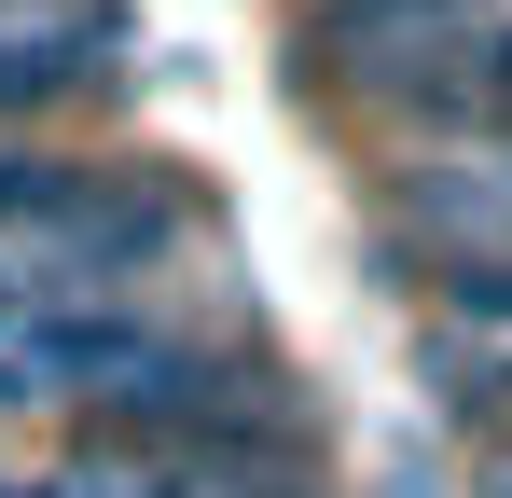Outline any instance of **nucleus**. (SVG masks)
<instances>
[{
	"label": "nucleus",
	"mask_w": 512,
	"mask_h": 498,
	"mask_svg": "<svg viewBox=\"0 0 512 498\" xmlns=\"http://www.w3.org/2000/svg\"><path fill=\"white\" fill-rule=\"evenodd\" d=\"M374 249L429 291L443 263H512V125H457V139H402L374 166Z\"/></svg>",
	"instance_id": "1"
},
{
	"label": "nucleus",
	"mask_w": 512,
	"mask_h": 498,
	"mask_svg": "<svg viewBox=\"0 0 512 498\" xmlns=\"http://www.w3.org/2000/svg\"><path fill=\"white\" fill-rule=\"evenodd\" d=\"M416 374H429V402H443L457 443H512V346H443V332H416Z\"/></svg>",
	"instance_id": "2"
},
{
	"label": "nucleus",
	"mask_w": 512,
	"mask_h": 498,
	"mask_svg": "<svg viewBox=\"0 0 512 498\" xmlns=\"http://www.w3.org/2000/svg\"><path fill=\"white\" fill-rule=\"evenodd\" d=\"M485 498H512V443H485Z\"/></svg>",
	"instance_id": "3"
}]
</instances>
